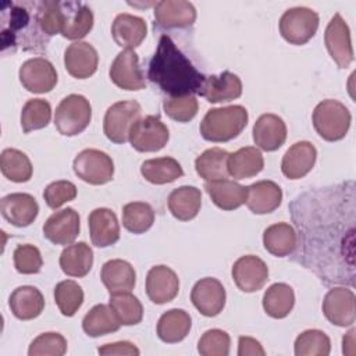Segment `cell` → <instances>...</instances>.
Instances as JSON below:
<instances>
[{"mask_svg":"<svg viewBox=\"0 0 356 356\" xmlns=\"http://www.w3.org/2000/svg\"><path fill=\"white\" fill-rule=\"evenodd\" d=\"M346 184L321 188L299 196L291 207L302 235V261L327 282L353 286L355 195L346 197Z\"/></svg>","mask_w":356,"mask_h":356,"instance_id":"6da1fadb","label":"cell"},{"mask_svg":"<svg viewBox=\"0 0 356 356\" xmlns=\"http://www.w3.org/2000/svg\"><path fill=\"white\" fill-rule=\"evenodd\" d=\"M147 78L170 97L199 93L206 75L178 49L168 35H161L147 67Z\"/></svg>","mask_w":356,"mask_h":356,"instance_id":"7a4b0ae2","label":"cell"},{"mask_svg":"<svg viewBox=\"0 0 356 356\" xmlns=\"http://www.w3.org/2000/svg\"><path fill=\"white\" fill-rule=\"evenodd\" d=\"M29 3H10L6 1L1 4V47L3 51L8 46H24V44H33V42L43 43L39 39L38 32L40 31L36 19V10L35 17L32 18L29 10ZM42 32V31H40ZM43 33V32H42Z\"/></svg>","mask_w":356,"mask_h":356,"instance_id":"3957f363","label":"cell"},{"mask_svg":"<svg viewBox=\"0 0 356 356\" xmlns=\"http://www.w3.org/2000/svg\"><path fill=\"white\" fill-rule=\"evenodd\" d=\"M248 120V110L239 104L211 108L200 122V134L209 142H227L245 129Z\"/></svg>","mask_w":356,"mask_h":356,"instance_id":"277c9868","label":"cell"},{"mask_svg":"<svg viewBox=\"0 0 356 356\" xmlns=\"http://www.w3.org/2000/svg\"><path fill=\"white\" fill-rule=\"evenodd\" d=\"M350 113L345 104L334 99L320 102L313 111L314 129L328 142L345 138L350 127Z\"/></svg>","mask_w":356,"mask_h":356,"instance_id":"5b68a950","label":"cell"},{"mask_svg":"<svg viewBox=\"0 0 356 356\" xmlns=\"http://www.w3.org/2000/svg\"><path fill=\"white\" fill-rule=\"evenodd\" d=\"M92 120V106L82 95H68L57 106L54 125L61 135L75 136L86 129Z\"/></svg>","mask_w":356,"mask_h":356,"instance_id":"8992f818","label":"cell"},{"mask_svg":"<svg viewBox=\"0 0 356 356\" xmlns=\"http://www.w3.org/2000/svg\"><path fill=\"white\" fill-rule=\"evenodd\" d=\"M140 104L136 100H121L111 104L103 121V131L108 140L125 143L129 138L132 125L140 118Z\"/></svg>","mask_w":356,"mask_h":356,"instance_id":"52a82bcc","label":"cell"},{"mask_svg":"<svg viewBox=\"0 0 356 356\" xmlns=\"http://www.w3.org/2000/svg\"><path fill=\"white\" fill-rule=\"evenodd\" d=\"M318 14L307 7H292L280 19V32L291 44H305L317 32Z\"/></svg>","mask_w":356,"mask_h":356,"instance_id":"ba28073f","label":"cell"},{"mask_svg":"<svg viewBox=\"0 0 356 356\" xmlns=\"http://www.w3.org/2000/svg\"><path fill=\"white\" fill-rule=\"evenodd\" d=\"M74 172L90 185H103L113 179L114 163L111 157L97 149H85L74 159Z\"/></svg>","mask_w":356,"mask_h":356,"instance_id":"9c48e42d","label":"cell"},{"mask_svg":"<svg viewBox=\"0 0 356 356\" xmlns=\"http://www.w3.org/2000/svg\"><path fill=\"white\" fill-rule=\"evenodd\" d=\"M168 138V128L160 117L147 115L132 125L128 140L138 152H159L167 145Z\"/></svg>","mask_w":356,"mask_h":356,"instance_id":"30bf717a","label":"cell"},{"mask_svg":"<svg viewBox=\"0 0 356 356\" xmlns=\"http://www.w3.org/2000/svg\"><path fill=\"white\" fill-rule=\"evenodd\" d=\"M356 298L352 289L335 286L330 289L323 300V313L325 318L338 325L348 327L356 320Z\"/></svg>","mask_w":356,"mask_h":356,"instance_id":"8fae6325","label":"cell"},{"mask_svg":"<svg viewBox=\"0 0 356 356\" xmlns=\"http://www.w3.org/2000/svg\"><path fill=\"white\" fill-rule=\"evenodd\" d=\"M325 47L339 68H348L353 61L350 31L341 14H335L325 28Z\"/></svg>","mask_w":356,"mask_h":356,"instance_id":"7c38bea8","label":"cell"},{"mask_svg":"<svg viewBox=\"0 0 356 356\" xmlns=\"http://www.w3.org/2000/svg\"><path fill=\"white\" fill-rule=\"evenodd\" d=\"M18 75L22 86L32 93L50 92L57 83L54 65L43 57H33L22 63Z\"/></svg>","mask_w":356,"mask_h":356,"instance_id":"4fadbf2b","label":"cell"},{"mask_svg":"<svg viewBox=\"0 0 356 356\" xmlns=\"http://www.w3.org/2000/svg\"><path fill=\"white\" fill-rule=\"evenodd\" d=\"M110 79L124 90L145 89L146 82L139 67L138 54L134 49H124L117 54L110 67Z\"/></svg>","mask_w":356,"mask_h":356,"instance_id":"5bb4252c","label":"cell"},{"mask_svg":"<svg viewBox=\"0 0 356 356\" xmlns=\"http://www.w3.org/2000/svg\"><path fill=\"white\" fill-rule=\"evenodd\" d=\"M225 289L217 278L206 277L199 280L191 292L193 306L206 317L220 314L225 306Z\"/></svg>","mask_w":356,"mask_h":356,"instance_id":"9a60e30c","label":"cell"},{"mask_svg":"<svg viewBox=\"0 0 356 356\" xmlns=\"http://www.w3.org/2000/svg\"><path fill=\"white\" fill-rule=\"evenodd\" d=\"M232 278L241 291L256 292L268 280V267L260 257L246 254L234 263Z\"/></svg>","mask_w":356,"mask_h":356,"instance_id":"2e32d148","label":"cell"},{"mask_svg":"<svg viewBox=\"0 0 356 356\" xmlns=\"http://www.w3.org/2000/svg\"><path fill=\"white\" fill-rule=\"evenodd\" d=\"M79 214L72 207L53 213L43 225V235L56 245H71L79 234Z\"/></svg>","mask_w":356,"mask_h":356,"instance_id":"e0dca14e","label":"cell"},{"mask_svg":"<svg viewBox=\"0 0 356 356\" xmlns=\"http://www.w3.org/2000/svg\"><path fill=\"white\" fill-rule=\"evenodd\" d=\"M179 291V280L174 270L167 266H154L146 277V293L156 305L171 302Z\"/></svg>","mask_w":356,"mask_h":356,"instance_id":"ac0fdd59","label":"cell"},{"mask_svg":"<svg viewBox=\"0 0 356 356\" xmlns=\"http://www.w3.org/2000/svg\"><path fill=\"white\" fill-rule=\"evenodd\" d=\"M196 19V8L185 0H163L154 6V25L159 28H186Z\"/></svg>","mask_w":356,"mask_h":356,"instance_id":"d6986e66","label":"cell"},{"mask_svg":"<svg viewBox=\"0 0 356 356\" xmlns=\"http://www.w3.org/2000/svg\"><path fill=\"white\" fill-rule=\"evenodd\" d=\"M99 56L96 49L88 42H74L64 51V65L70 75L85 79L97 70Z\"/></svg>","mask_w":356,"mask_h":356,"instance_id":"ffe728a7","label":"cell"},{"mask_svg":"<svg viewBox=\"0 0 356 356\" xmlns=\"http://www.w3.org/2000/svg\"><path fill=\"white\" fill-rule=\"evenodd\" d=\"M1 216L15 227L31 225L39 213L35 197L29 193H10L0 202Z\"/></svg>","mask_w":356,"mask_h":356,"instance_id":"44dd1931","label":"cell"},{"mask_svg":"<svg viewBox=\"0 0 356 356\" xmlns=\"http://www.w3.org/2000/svg\"><path fill=\"white\" fill-rule=\"evenodd\" d=\"M197 95L210 103L231 102L242 95V82L238 75L222 71L218 75L206 76Z\"/></svg>","mask_w":356,"mask_h":356,"instance_id":"7402d4cb","label":"cell"},{"mask_svg":"<svg viewBox=\"0 0 356 356\" xmlns=\"http://www.w3.org/2000/svg\"><path fill=\"white\" fill-rule=\"evenodd\" d=\"M316 157L317 150L310 142H296L285 152L281 161V171L289 179L303 178L312 171Z\"/></svg>","mask_w":356,"mask_h":356,"instance_id":"603a6c76","label":"cell"},{"mask_svg":"<svg viewBox=\"0 0 356 356\" xmlns=\"http://www.w3.org/2000/svg\"><path fill=\"white\" fill-rule=\"evenodd\" d=\"M90 241L97 248H107L120 239V224L114 211L107 207H99L90 211L89 218Z\"/></svg>","mask_w":356,"mask_h":356,"instance_id":"cb8c5ba5","label":"cell"},{"mask_svg":"<svg viewBox=\"0 0 356 356\" xmlns=\"http://www.w3.org/2000/svg\"><path fill=\"white\" fill-rule=\"evenodd\" d=\"M286 139V125L277 114L260 115L253 127L254 143L266 152H274L280 149Z\"/></svg>","mask_w":356,"mask_h":356,"instance_id":"d4e9b609","label":"cell"},{"mask_svg":"<svg viewBox=\"0 0 356 356\" xmlns=\"http://www.w3.org/2000/svg\"><path fill=\"white\" fill-rule=\"evenodd\" d=\"M63 8L64 25L61 35L70 40L79 42L93 26V13L85 3L79 1H63Z\"/></svg>","mask_w":356,"mask_h":356,"instance_id":"484cf974","label":"cell"},{"mask_svg":"<svg viewBox=\"0 0 356 356\" xmlns=\"http://www.w3.org/2000/svg\"><path fill=\"white\" fill-rule=\"evenodd\" d=\"M147 26L143 18L122 13L118 14L111 25V35L114 42L125 49L138 47L146 38Z\"/></svg>","mask_w":356,"mask_h":356,"instance_id":"4316f807","label":"cell"},{"mask_svg":"<svg viewBox=\"0 0 356 356\" xmlns=\"http://www.w3.org/2000/svg\"><path fill=\"white\" fill-rule=\"evenodd\" d=\"M204 189L211 197L213 203L222 210H234L246 203L248 186H243L229 179L206 181Z\"/></svg>","mask_w":356,"mask_h":356,"instance_id":"83f0119b","label":"cell"},{"mask_svg":"<svg viewBox=\"0 0 356 356\" xmlns=\"http://www.w3.org/2000/svg\"><path fill=\"white\" fill-rule=\"evenodd\" d=\"M100 278L110 295L131 292L136 284V273L134 267L121 259L106 261L102 267Z\"/></svg>","mask_w":356,"mask_h":356,"instance_id":"f1b7e54d","label":"cell"},{"mask_svg":"<svg viewBox=\"0 0 356 356\" xmlns=\"http://www.w3.org/2000/svg\"><path fill=\"white\" fill-rule=\"evenodd\" d=\"M282 200L281 188L273 181H257L248 186L246 206L254 214H267L274 211Z\"/></svg>","mask_w":356,"mask_h":356,"instance_id":"f546056e","label":"cell"},{"mask_svg":"<svg viewBox=\"0 0 356 356\" xmlns=\"http://www.w3.org/2000/svg\"><path fill=\"white\" fill-rule=\"evenodd\" d=\"M8 305L17 318L32 320L43 312L44 298L38 288L31 285H22L13 291Z\"/></svg>","mask_w":356,"mask_h":356,"instance_id":"4dcf8cb0","label":"cell"},{"mask_svg":"<svg viewBox=\"0 0 356 356\" xmlns=\"http://www.w3.org/2000/svg\"><path fill=\"white\" fill-rule=\"evenodd\" d=\"M264 167V159L257 147L246 146L228 156V174L235 179H245L257 175Z\"/></svg>","mask_w":356,"mask_h":356,"instance_id":"1f68e13d","label":"cell"},{"mask_svg":"<svg viewBox=\"0 0 356 356\" xmlns=\"http://www.w3.org/2000/svg\"><path fill=\"white\" fill-rule=\"evenodd\" d=\"M202 206V192L196 186H179L168 195V209L179 221L195 218Z\"/></svg>","mask_w":356,"mask_h":356,"instance_id":"d6a6232c","label":"cell"},{"mask_svg":"<svg viewBox=\"0 0 356 356\" xmlns=\"http://www.w3.org/2000/svg\"><path fill=\"white\" fill-rule=\"evenodd\" d=\"M263 243L267 252L277 257L292 254L298 246V235L288 222H277L264 229Z\"/></svg>","mask_w":356,"mask_h":356,"instance_id":"836d02e7","label":"cell"},{"mask_svg":"<svg viewBox=\"0 0 356 356\" xmlns=\"http://www.w3.org/2000/svg\"><path fill=\"white\" fill-rule=\"evenodd\" d=\"M93 264V252L85 242L68 245L60 254V267L70 277H85Z\"/></svg>","mask_w":356,"mask_h":356,"instance_id":"e575fe53","label":"cell"},{"mask_svg":"<svg viewBox=\"0 0 356 356\" xmlns=\"http://www.w3.org/2000/svg\"><path fill=\"white\" fill-rule=\"evenodd\" d=\"M192 318L182 309H171L161 314L157 323V335L163 342L175 343L182 341L191 330Z\"/></svg>","mask_w":356,"mask_h":356,"instance_id":"d590c367","label":"cell"},{"mask_svg":"<svg viewBox=\"0 0 356 356\" xmlns=\"http://www.w3.org/2000/svg\"><path fill=\"white\" fill-rule=\"evenodd\" d=\"M121 327L120 320L108 305L93 306L82 320V328L89 337H102L118 331Z\"/></svg>","mask_w":356,"mask_h":356,"instance_id":"8d00e7d4","label":"cell"},{"mask_svg":"<svg viewBox=\"0 0 356 356\" xmlns=\"http://www.w3.org/2000/svg\"><path fill=\"white\" fill-rule=\"evenodd\" d=\"M140 174L146 181L156 185H163L181 178L184 175V170L172 157H157L143 161L140 165Z\"/></svg>","mask_w":356,"mask_h":356,"instance_id":"74e56055","label":"cell"},{"mask_svg":"<svg viewBox=\"0 0 356 356\" xmlns=\"http://www.w3.org/2000/svg\"><path fill=\"white\" fill-rule=\"evenodd\" d=\"M295 305L293 289L284 284H273L263 296V309L273 318L286 317Z\"/></svg>","mask_w":356,"mask_h":356,"instance_id":"f35d334b","label":"cell"},{"mask_svg":"<svg viewBox=\"0 0 356 356\" xmlns=\"http://www.w3.org/2000/svg\"><path fill=\"white\" fill-rule=\"evenodd\" d=\"M229 153L221 147H211L204 150L195 160L196 172L206 181L225 179L228 174L227 161Z\"/></svg>","mask_w":356,"mask_h":356,"instance_id":"ab89813d","label":"cell"},{"mask_svg":"<svg viewBox=\"0 0 356 356\" xmlns=\"http://www.w3.org/2000/svg\"><path fill=\"white\" fill-rule=\"evenodd\" d=\"M3 175L13 182H26L32 177V164L28 156L18 149H4L0 156Z\"/></svg>","mask_w":356,"mask_h":356,"instance_id":"60d3db41","label":"cell"},{"mask_svg":"<svg viewBox=\"0 0 356 356\" xmlns=\"http://www.w3.org/2000/svg\"><path fill=\"white\" fill-rule=\"evenodd\" d=\"M154 222V211L149 203L131 202L122 209V225L132 234L146 232Z\"/></svg>","mask_w":356,"mask_h":356,"instance_id":"b9f144b4","label":"cell"},{"mask_svg":"<svg viewBox=\"0 0 356 356\" xmlns=\"http://www.w3.org/2000/svg\"><path fill=\"white\" fill-rule=\"evenodd\" d=\"M110 306L122 325H135L142 321V303L131 292L110 295Z\"/></svg>","mask_w":356,"mask_h":356,"instance_id":"7bdbcfd3","label":"cell"},{"mask_svg":"<svg viewBox=\"0 0 356 356\" xmlns=\"http://www.w3.org/2000/svg\"><path fill=\"white\" fill-rule=\"evenodd\" d=\"M36 19L40 31L47 36L61 33L64 25L63 1H38L35 3Z\"/></svg>","mask_w":356,"mask_h":356,"instance_id":"ee69618b","label":"cell"},{"mask_svg":"<svg viewBox=\"0 0 356 356\" xmlns=\"http://www.w3.org/2000/svg\"><path fill=\"white\" fill-rule=\"evenodd\" d=\"M54 300L61 314L74 316L83 303V291L78 282L72 280L61 281L54 288Z\"/></svg>","mask_w":356,"mask_h":356,"instance_id":"f6af8a7d","label":"cell"},{"mask_svg":"<svg viewBox=\"0 0 356 356\" xmlns=\"http://www.w3.org/2000/svg\"><path fill=\"white\" fill-rule=\"evenodd\" d=\"M51 118V107L47 100L31 99L21 111V127L25 134L44 128Z\"/></svg>","mask_w":356,"mask_h":356,"instance_id":"bcb514c9","label":"cell"},{"mask_svg":"<svg viewBox=\"0 0 356 356\" xmlns=\"http://www.w3.org/2000/svg\"><path fill=\"white\" fill-rule=\"evenodd\" d=\"M330 350V338L320 330H306L295 339L296 356H327Z\"/></svg>","mask_w":356,"mask_h":356,"instance_id":"7dc6e473","label":"cell"},{"mask_svg":"<svg viewBox=\"0 0 356 356\" xmlns=\"http://www.w3.org/2000/svg\"><path fill=\"white\" fill-rule=\"evenodd\" d=\"M67 352V339L58 332H43L29 345V356H63Z\"/></svg>","mask_w":356,"mask_h":356,"instance_id":"c3c4849f","label":"cell"},{"mask_svg":"<svg viewBox=\"0 0 356 356\" xmlns=\"http://www.w3.org/2000/svg\"><path fill=\"white\" fill-rule=\"evenodd\" d=\"M164 113L178 122L191 121L199 108V103L193 95L179 96V97H167L163 102Z\"/></svg>","mask_w":356,"mask_h":356,"instance_id":"681fc988","label":"cell"},{"mask_svg":"<svg viewBox=\"0 0 356 356\" xmlns=\"http://www.w3.org/2000/svg\"><path fill=\"white\" fill-rule=\"evenodd\" d=\"M229 335L218 328L206 331L197 343V352L203 356H227L229 353Z\"/></svg>","mask_w":356,"mask_h":356,"instance_id":"f907efd6","label":"cell"},{"mask_svg":"<svg viewBox=\"0 0 356 356\" xmlns=\"http://www.w3.org/2000/svg\"><path fill=\"white\" fill-rule=\"evenodd\" d=\"M14 267L21 274H38L43 266L42 254L33 245H18L14 250Z\"/></svg>","mask_w":356,"mask_h":356,"instance_id":"816d5d0a","label":"cell"},{"mask_svg":"<svg viewBox=\"0 0 356 356\" xmlns=\"http://www.w3.org/2000/svg\"><path fill=\"white\" fill-rule=\"evenodd\" d=\"M43 197L50 209H58L76 197V186L71 181H54L44 188Z\"/></svg>","mask_w":356,"mask_h":356,"instance_id":"f5cc1de1","label":"cell"},{"mask_svg":"<svg viewBox=\"0 0 356 356\" xmlns=\"http://www.w3.org/2000/svg\"><path fill=\"white\" fill-rule=\"evenodd\" d=\"M100 355L110 356V355H129V356H138L139 349L128 341H120V342H113V343H106L97 349Z\"/></svg>","mask_w":356,"mask_h":356,"instance_id":"db71d44e","label":"cell"},{"mask_svg":"<svg viewBox=\"0 0 356 356\" xmlns=\"http://www.w3.org/2000/svg\"><path fill=\"white\" fill-rule=\"evenodd\" d=\"M238 355L239 356H254V355L264 356L266 352L257 339L250 337H239Z\"/></svg>","mask_w":356,"mask_h":356,"instance_id":"11a10c76","label":"cell"}]
</instances>
